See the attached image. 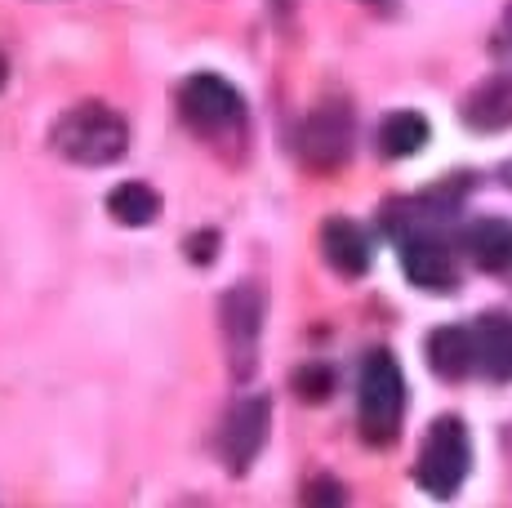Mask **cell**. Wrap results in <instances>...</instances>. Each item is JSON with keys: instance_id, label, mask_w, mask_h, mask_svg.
Instances as JSON below:
<instances>
[{"instance_id": "ba28073f", "label": "cell", "mask_w": 512, "mask_h": 508, "mask_svg": "<svg viewBox=\"0 0 512 508\" xmlns=\"http://www.w3.org/2000/svg\"><path fill=\"white\" fill-rule=\"evenodd\" d=\"M397 246H401V272H406L419 290L441 295V290L459 286V259L446 237H406V241H397Z\"/></svg>"}, {"instance_id": "4fadbf2b", "label": "cell", "mask_w": 512, "mask_h": 508, "mask_svg": "<svg viewBox=\"0 0 512 508\" xmlns=\"http://www.w3.org/2000/svg\"><path fill=\"white\" fill-rule=\"evenodd\" d=\"M464 250H468V259L477 263L481 272H504V259H508V250H512V223L508 219H477V223H468V232H464Z\"/></svg>"}, {"instance_id": "3957f363", "label": "cell", "mask_w": 512, "mask_h": 508, "mask_svg": "<svg viewBox=\"0 0 512 508\" xmlns=\"http://www.w3.org/2000/svg\"><path fill=\"white\" fill-rule=\"evenodd\" d=\"M468 468H472V442H468L464 419L441 415L437 424L428 428V437H423L415 482L432 495V500H450V495L464 486Z\"/></svg>"}, {"instance_id": "603a6c76", "label": "cell", "mask_w": 512, "mask_h": 508, "mask_svg": "<svg viewBox=\"0 0 512 508\" xmlns=\"http://www.w3.org/2000/svg\"><path fill=\"white\" fill-rule=\"evenodd\" d=\"M366 5H379V0H366Z\"/></svg>"}, {"instance_id": "5bb4252c", "label": "cell", "mask_w": 512, "mask_h": 508, "mask_svg": "<svg viewBox=\"0 0 512 508\" xmlns=\"http://www.w3.org/2000/svg\"><path fill=\"white\" fill-rule=\"evenodd\" d=\"M428 361L441 379H468L472 375V339L468 326H437L428 335Z\"/></svg>"}, {"instance_id": "e0dca14e", "label": "cell", "mask_w": 512, "mask_h": 508, "mask_svg": "<svg viewBox=\"0 0 512 508\" xmlns=\"http://www.w3.org/2000/svg\"><path fill=\"white\" fill-rule=\"evenodd\" d=\"M214 232H205V237H192L187 241V254H192V263H210V250H214Z\"/></svg>"}, {"instance_id": "52a82bcc", "label": "cell", "mask_w": 512, "mask_h": 508, "mask_svg": "<svg viewBox=\"0 0 512 508\" xmlns=\"http://www.w3.org/2000/svg\"><path fill=\"white\" fill-rule=\"evenodd\" d=\"M352 148V116L343 103H321L317 112L303 116L299 134H294V152L303 156V165L312 170H334L348 161Z\"/></svg>"}, {"instance_id": "ac0fdd59", "label": "cell", "mask_w": 512, "mask_h": 508, "mask_svg": "<svg viewBox=\"0 0 512 508\" xmlns=\"http://www.w3.org/2000/svg\"><path fill=\"white\" fill-rule=\"evenodd\" d=\"M495 41H499V50H512V5L504 9V23H499Z\"/></svg>"}, {"instance_id": "8fae6325", "label": "cell", "mask_w": 512, "mask_h": 508, "mask_svg": "<svg viewBox=\"0 0 512 508\" xmlns=\"http://www.w3.org/2000/svg\"><path fill=\"white\" fill-rule=\"evenodd\" d=\"M464 121H468V130H508L512 125V76L481 81L464 99Z\"/></svg>"}, {"instance_id": "7c38bea8", "label": "cell", "mask_w": 512, "mask_h": 508, "mask_svg": "<svg viewBox=\"0 0 512 508\" xmlns=\"http://www.w3.org/2000/svg\"><path fill=\"white\" fill-rule=\"evenodd\" d=\"M428 139H432V125L423 112H388L379 134H374V143H379V152L388 156V161H406V156L423 152Z\"/></svg>"}, {"instance_id": "30bf717a", "label": "cell", "mask_w": 512, "mask_h": 508, "mask_svg": "<svg viewBox=\"0 0 512 508\" xmlns=\"http://www.w3.org/2000/svg\"><path fill=\"white\" fill-rule=\"evenodd\" d=\"M321 254H326V263L339 277H366L370 272V237L352 219H326Z\"/></svg>"}, {"instance_id": "ffe728a7", "label": "cell", "mask_w": 512, "mask_h": 508, "mask_svg": "<svg viewBox=\"0 0 512 508\" xmlns=\"http://www.w3.org/2000/svg\"><path fill=\"white\" fill-rule=\"evenodd\" d=\"M499 179H504L508 188H512V161H504V165H499Z\"/></svg>"}, {"instance_id": "7402d4cb", "label": "cell", "mask_w": 512, "mask_h": 508, "mask_svg": "<svg viewBox=\"0 0 512 508\" xmlns=\"http://www.w3.org/2000/svg\"><path fill=\"white\" fill-rule=\"evenodd\" d=\"M504 281H512V250H508V259H504V272H499Z\"/></svg>"}, {"instance_id": "8992f818", "label": "cell", "mask_w": 512, "mask_h": 508, "mask_svg": "<svg viewBox=\"0 0 512 508\" xmlns=\"http://www.w3.org/2000/svg\"><path fill=\"white\" fill-rule=\"evenodd\" d=\"M268 428H272L268 397H241V402H232V410L223 415V428H219V455H223V464L232 468V477L250 473V464L259 459L263 442H268Z\"/></svg>"}, {"instance_id": "d6986e66", "label": "cell", "mask_w": 512, "mask_h": 508, "mask_svg": "<svg viewBox=\"0 0 512 508\" xmlns=\"http://www.w3.org/2000/svg\"><path fill=\"white\" fill-rule=\"evenodd\" d=\"M308 500H343L339 486H308Z\"/></svg>"}, {"instance_id": "6da1fadb", "label": "cell", "mask_w": 512, "mask_h": 508, "mask_svg": "<svg viewBox=\"0 0 512 508\" xmlns=\"http://www.w3.org/2000/svg\"><path fill=\"white\" fill-rule=\"evenodd\" d=\"M49 143H54V152L63 161L85 165V170H103V165L121 161L125 148H130V125L107 103H76L58 116Z\"/></svg>"}, {"instance_id": "5b68a950", "label": "cell", "mask_w": 512, "mask_h": 508, "mask_svg": "<svg viewBox=\"0 0 512 508\" xmlns=\"http://www.w3.org/2000/svg\"><path fill=\"white\" fill-rule=\"evenodd\" d=\"M223 321V348H228L232 361V375L236 379H250L254 375V361H259V344H263V295L259 286H232L223 295L219 308Z\"/></svg>"}, {"instance_id": "7a4b0ae2", "label": "cell", "mask_w": 512, "mask_h": 508, "mask_svg": "<svg viewBox=\"0 0 512 508\" xmlns=\"http://www.w3.org/2000/svg\"><path fill=\"white\" fill-rule=\"evenodd\" d=\"M401 419H406V379H401V366L388 348H374V353H366L357 384L361 437L370 446H392L401 433Z\"/></svg>"}, {"instance_id": "9c48e42d", "label": "cell", "mask_w": 512, "mask_h": 508, "mask_svg": "<svg viewBox=\"0 0 512 508\" xmlns=\"http://www.w3.org/2000/svg\"><path fill=\"white\" fill-rule=\"evenodd\" d=\"M472 375L490 384H512V312H486L468 326Z\"/></svg>"}, {"instance_id": "9a60e30c", "label": "cell", "mask_w": 512, "mask_h": 508, "mask_svg": "<svg viewBox=\"0 0 512 508\" xmlns=\"http://www.w3.org/2000/svg\"><path fill=\"white\" fill-rule=\"evenodd\" d=\"M156 210H161V197H156L147 183H121V188H112V197H107V214H112L116 223H125V228H147V223L156 219Z\"/></svg>"}, {"instance_id": "277c9868", "label": "cell", "mask_w": 512, "mask_h": 508, "mask_svg": "<svg viewBox=\"0 0 512 508\" xmlns=\"http://www.w3.org/2000/svg\"><path fill=\"white\" fill-rule=\"evenodd\" d=\"M179 112L196 134H232L245 125V99L219 72H196L179 90Z\"/></svg>"}, {"instance_id": "2e32d148", "label": "cell", "mask_w": 512, "mask_h": 508, "mask_svg": "<svg viewBox=\"0 0 512 508\" xmlns=\"http://www.w3.org/2000/svg\"><path fill=\"white\" fill-rule=\"evenodd\" d=\"M294 388H299L308 402H321V397L330 393V370L326 366H308V370H299L294 375Z\"/></svg>"}, {"instance_id": "44dd1931", "label": "cell", "mask_w": 512, "mask_h": 508, "mask_svg": "<svg viewBox=\"0 0 512 508\" xmlns=\"http://www.w3.org/2000/svg\"><path fill=\"white\" fill-rule=\"evenodd\" d=\"M5 81H9V63H5V54H0V90H5Z\"/></svg>"}]
</instances>
